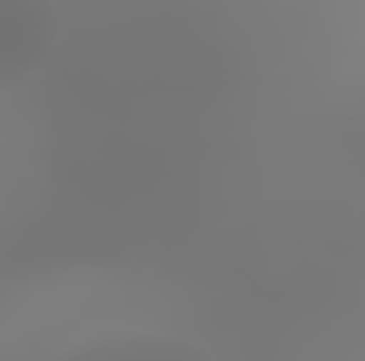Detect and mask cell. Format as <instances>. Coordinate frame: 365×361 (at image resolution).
<instances>
[{
	"label": "cell",
	"mask_w": 365,
	"mask_h": 361,
	"mask_svg": "<svg viewBox=\"0 0 365 361\" xmlns=\"http://www.w3.org/2000/svg\"><path fill=\"white\" fill-rule=\"evenodd\" d=\"M56 361H212L200 353L191 340L179 336H149V332H123V336H102L90 345H77Z\"/></svg>",
	"instance_id": "7a4b0ae2"
},
{
	"label": "cell",
	"mask_w": 365,
	"mask_h": 361,
	"mask_svg": "<svg viewBox=\"0 0 365 361\" xmlns=\"http://www.w3.org/2000/svg\"><path fill=\"white\" fill-rule=\"evenodd\" d=\"M60 39V9L43 0H0V90L34 77Z\"/></svg>",
	"instance_id": "6da1fadb"
}]
</instances>
